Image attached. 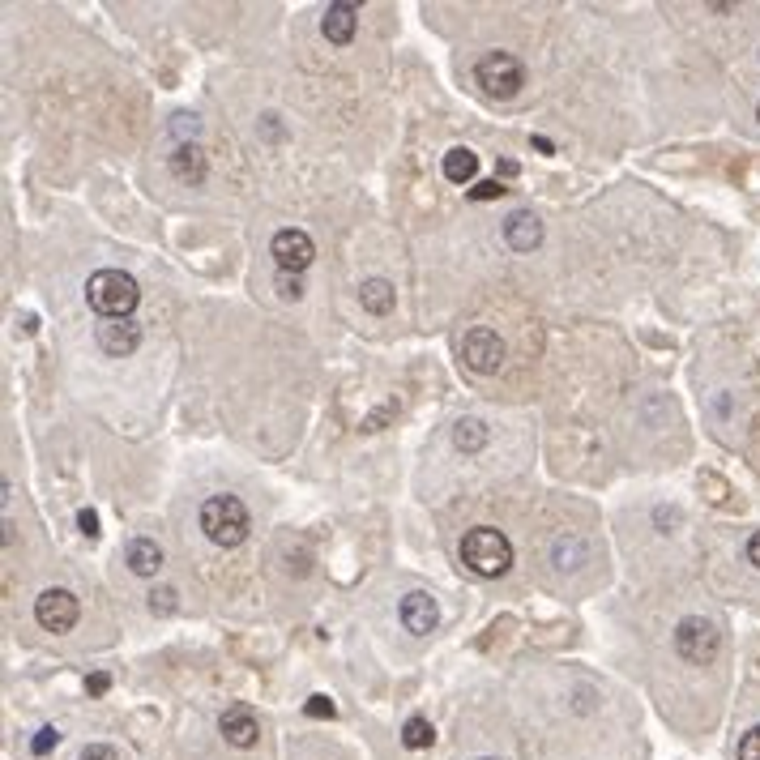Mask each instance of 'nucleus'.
I'll list each match as a JSON object with an SVG mask.
<instances>
[{
	"label": "nucleus",
	"instance_id": "nucleus-1",
	"mask_svg": "<svg viewBox=\"0 0 760 760\" xmlns=\"http://www.w3.org/2000/svg\"><path fill=\"white\" fill-rule=\"evenodd\" d=\"M141 299V287L133 274H124V269H94V274L86 278V304L103 316V321H124V316H133Z\"/></svg>",
	"mask_w": 760,
	"mask_h": 760
},
{
	"label": "nucleus",
	"instance_id": "nucleus-2",
	"mask_svg": "<svg viewBox=\"0 0 760 760\" xmlns=\"http://www.w3.org/2000/svg\"><path fill=\"white\" fill-rule=\"evenodd\" d=\"M462 564L474 577H504L513 568V543L496 526H474L462 538Z\"/></svg>",
	"mask_w": 760,
	"mask_h": 760
},
{
	"label": "nucleus",
	"instance_id": "nucleus-3",
	"mask_svg": "<svg viewBox=\"0 0 760 760\" xmlns=\"http://www.w3.org/2000/svg\"><path fill=\"white\" fill-rule=\"evenodd\" d=\"M201 530L214 547H240L252 530L244 500L240 496H210L201 504Z\"/></svg>",
	"mask_w": 760,
	"mask_h": 760
},
{
	"label": "nucleus",
	"instance_id": "nucleus-4",
	"mask_svg": "<svg viewBox=\"0 0 760 760\" xmlns=\"http://www.w3.org/2000/svg\"><path fill=\"white\" fill-rule=\"evenodd\" d=\"M722 649V632L714 620H705V615H684V620L675 624V654L692 662V667H709V662L718 658Z\"/></svg>",
	"mask_w": 760,
	"mask_h": 760
},
{
	"label": "nucleus",
	"instance_id": "nucleus-5",
	"mask_svg": "<svg viewBox=\"0 0 760 760\" xmlns=\"http://www.w3.org/2000/svg\"><path fill=\"white\" fill-rule=\"evenodd\" d=\"M474 82H479L492 99H517L521 86H526V69L513 52H487L479 65H474Z\"/></svg>",
	"mask_w": 760,
	"mask_h": 760
},
{
	"label": "nucleus",
	"instance_id": "nucleus-6",
	"mask_svg": "<svg viewBox=\"0 0 760 760\" xmlns=\"http://www.w3.org/2000/svg\"><path fill=\"white\" fill-rule=\"evenodd\" d=\"M35 620L43 632H73V624L82 620V603L65 585H52V590H43L35 598Z\"/></svg>",
	"mask_w": 760,
	"mask_h": 760
},
{
	"label": "nucleus",
	"instance_id": "nucleus-7",
	"mask_svg": "<svg viewBox=\"0 0 760 760\" xmlns=\"http://www.w3.org/2000/svg\"><path fill=\"white\" fill-rule=\"evenodd\" d=\"M462 359H466V368L470 372H479V376H492L504 368V342L496 329H487V325H474L466 329V338H462Z\"/></svg>",
	"mask_w": 760,
	"mask_h": 760
},
{
	"label": "nucleus",
	"instance_id": "nucleus-8",
	"mask_svg": "<svg viewBox=\"0 0 760 760\" xmlns=\"http://www.w3.org/2000/svg\"><path fill=\"white\" fill-rule=\"evenodd\" d=\"M269 252H274L282 274H304V269L312 265V257H316V244H312L308 231L282 227V231H274V240H269Z\"/></svg>",
	"mask_w": 760,
	"mask_h": 760
},
{
	"label": "nucleus",
	"instance_id": "nucleus-9",
	"mask_svg": "<svg viewBox=\"0 0 760 760\" xmlns=\"http://www.w3.org/2000/svg\"><path fill=\"white\" fill-rule=\"evenodd\" d=\"M398 615H402L406 632H415V637H427V632H436V624H440V607H436V598H432V594H423V590L406 594Z\"/></svg>",
	"mask_w": 760,
	"mask_h": 760
},
{
	"label": "nucleus",
	"instance_id": "nucleus-10",
	"mask_svg": "<svg viewBox=\"0 0 760 760\" xmlns=\"http://www.w3.org/2000/svg\"><path fill=\"white\" fill-rule=\"evenodd\" d=\"M218 731H223V739L231 748H252V743L261 739V722L248 705H231L223 714V722H218Z\"/></svg>",
	"mask_w": 760,
	"mask_h": 760
},
{
	"label": "nucleus",
	"instance_id": "nucleus-11",
	"mask_svg": "<svg viewBox=\"0 0 760 760\" xmlns=\"http://www.w3.org/2000/svg\"><path fill=\"white\" fill-rule=\"evenodd\" d=\"M99 346L107 355H133L141 346V325L133 321V316H124V321H103L99 325Z\"/></svg>",
	"mask_w": 760,
	"mask_h": 760
},
{
	"label": "nucleus",
	"instance_id": "nucleus-12",
	"mask_svg": "<svg viewBox=\"0 0 760 760\" xmlns=\"http://www.w3.org/2000/svg\"><path fill=\"white\" fill-rule=\"evenodd\" d=\"M321 30H325V39H329V43L346 47V43L355 39V30H359V9L351 5V0H338V5H329V9H325Z\"/></svg>",
	"mask_w": 760,
	"mask_h": 760
},
{
	"label": "nucleus",
	"instance_id": "nucleus-13",
	"mask_svg": "<svg viewBox=\"0 0 760 760\" xmlns=\"http://www.w3.org/2000/svg\"><path fill=\"white\" fill-rule=\"evenodd\" d=\"M504 240H509L513 252H534L543 244V223H538L530 210H517V214L504 218Z\"/></svg>",
	"mask_w": 760,
	"mask_h": 760
},
{
	"label": "nucleus",
	"instance_id": "nucleus-14",
	"mask_svg": "<svg viewBox=\"0 0 760 760\" xmlns=\"http://www.w3.org/2000/svg\"><path fill=\"white\" fill-rule=\"evenodd\" d=\"M124 564H129L137 577H158V568H163V547H158L154 538H133L129 551H124Z\"/></svg>",
	"mask_w": 760,
	"mask_h": 760
},
{
	"label": "nucleus",
	"instance_id": "nucleus-15",
	"mask_svg": "<svg viewBox=\"0 0 760 760\" xmlns=\"http://www.w3.org/2000/svg\"><path fill=\"white\" fill-rule=\"evenodd\" d=\"M393 299H398V295H393V282L389 278H368L359 287V308L372 312V316H389L393 312Z\"/></svg>",
	"mask_w": 760,
	"mask_h": 760
},
{
	"label": "nucleus",
	"instance_id": "nucleus-16",
	"mask_svg": "<svg viewBox=\"0 0 760 760\" xmlns=\"http://www.w3.org/2000/svg\"><path fill=\"white\" fill-rule=\"evenodd\" d=\"M474 176H479V154L466 150V146H453V150L445 154V180L466 188Z\"/></svg>",
	"mask_w": 760,
	"mask_h": 760
},
{
	"label": "nucleus",
	"instance_id": "nucleus-17",
	"mask_svg": "<svg viewBox=\"0 0 760 760\" xmlns=\"http://www.w3.org/2000/svg\"><path fill=\"white\" fill-rule=\"evenodd\" d=\"M171 171H176V180L201 184L205 180V154H201V146H176V154H171Z\"/></svg>",
	"mask_w": 760,
	"mask_h": 760
},
{
	"label": "nucleus",
	"instance_id": "nucleus-18",
	"mask_svg": "<svg viewBox=\"0 0 760 760\" xmlns=\"http://www.w3.org/2000/svg\"><path fill=\"white\" fill-rule=\"evenodd\" d=\"M487 436H492V432H487L483 419H462V423L453 427V445L462 449V453H479L487 445Z\"/></svg>",
	"mask_w": 760,
	"mask_h": 760
},
{
	"label": "nucleus",
	"instance_id": "nucleus-19",
	"mask_svg": "<svg viewBox=\"0 0 760 760\" xmlns=\"http://www.w3.org/2000/svg\"><path fill=\"white\" fill-rule=\"evenodd\" d=\"M402 743L410 752H423V748H432L436 743V731H432V722L427 718H410L406 726H402Z\"/></svg>",
	"mask_w": 760,
	"mask_h": 760
},
{
	"label": "nucleus",
	"instance_id": "nucleus-20",
	"mask_svg": "<svg viewBox=\"0 0 760 760\" xmlns=\"http://www.w3.org/2000/svg\"><path fill=\"white\" fill-rule=\"evenodd\" d=\"M150 611L154 615H171V611H176V590H171V585H158V590H150Z\"/></svg>",
	"mask_w": 760,
	"mask_h": 760
},
{
	"label": "nucleus",
	"instance_id": "nucleus-21",
	"mask_svg": "<svg viewBox=\"0 0 760 760\" xmlns=\"http://www.w3.org/2000/svg\"><path fill=\"white\" fill-rule=\"evenodd\" d=\"M56 748H60V731H56V726H43V731L30 739V752H35V756H47V752H56Z\"/></svg>",
	"mask_w": 760,
	"mask_h": 760
},
{
	"label": "nucleus",
	"instance_id": "nucleus-22",
	"mask_svg": "<svg viewBox=\"0 0 760 760\" xmlns=\"http://www.w3.org/2000/svg\"><path fill=\"white\" fill-rule=\"evenodd\" d=\"M304 714H308V718H334V714H338V705L329 701V696H321V692H316V696H308Z\"/></svg>",
	"mask_w": 760,
	"mask_h": 760
},
{
	"label": "nucleus",
	"instance_id": "nucleus-23",
	"mask_svg": "<svg viewBox=\"0 0 760 760\" xmlns=\"http://www.w3.org/2000/svg\"><path fill=\"white\" fill-rule=\"evenodd\" d=\"M504 193H509V188H504V180H479V184L470 188L474 201H496V197H504Z\"/></svg>",
	"mask_w": 760,
	"mask_h": 760
},
{
	"label": "nucleus",
	"instance_id": "nucleus-24",
	"mask_svg": "<svg viewBox=\"0 0 760 760\" xmlns=\"http://www.w3.org/2000/svg\"><path fill=\"white\" fill-rule=\"evenodd\" d=\"M739 760H760V726H752V731L739 739Z\"/></svg>",
	"mask_w": 760,
	"mask_h": 760
},
{
	"label": "nucleus",
	"instance_id": "nucleus-25",
	"mask_svg": "<svg viewBox=\"0 0 760 760\" xmlns=\"http://www.w3.org/2000/svg\"><path fill=\"white\" fill-rule=\"evenodd\" d=\"M82 760H120V756H116V748H112V743H86Z\"/></svg>",
	"mask_w": 760,
	"mask_h": 760
},
{
	"label": "nucleus",
	"instance_id": "nucleus-26",
	"mask_svg": "<svg viewBox=\"0 0 760 760\" xmlns=\"http://www.w3.org/2000/svg\"><path fill=\"white\" fill-rule=\"evenodd\" d=\"M278 291H282V299H299V295H304V287H299V274H278Z\"/></svg>",
	"mask_w": 760,
	"mask_h": 760
},
{
	"label": "nucleus",
	"instance_id": "nucleus-27",
	"mask_svg": "<svg viewBox=\"0 0 760 760\" xmlns=\"http://www.w3.org/2000/svg\"><path fill=\"white\" fill-rule=\"evenodd\" d=\"M77 526H82L86 538H99V513H94V509H82V513H77Z\"/></svg>",
	"mask_w": 760,
	"mask_h": 760
},
{
	"label": "nucleus",
	"instance_id": "nucleus-28",
	"mask_svg": "<svg viewBox=\"0 0 760 760\" xmlns=\"http://www.w3.org/2000/svg\"><path fill=\"white\" fill-rule=\"evenodd\" d=\"M107 688H112V675H107V671H94V675L86 679V692H90V696H103Z\"/></svg>",
	"mask_w": 760,
	"mask_h": 760
},
{
	"label": "nucleus",
	"instance_id": "nucleus-29",
	"mask_svg": "<svg viewBox=\"0 0 760 760\" xmlns=\"http://www.w3.org/2000/svg\"><path fill=\"white\" fill-rule=\"evenodd\" d=\"M748 560H752V564L760 568V530H756V534L748 538Z\"/></svg>",
	"mask_w": 760,
	"mask_h": 760
},
{
	"label": "nucleus",
	"instance_id": "nucleus-30",
	"mask_svg": "<svg viewBox=\"0 0 760 760\" xmlns=\"http://www.w3.org/2000/svg\"><path fill=\"white\" fill-rule=\"evenodd\" d=\"M756 120H760V107H756Z\"/></svg>",
	"mask_w": 760,
	"mask_h": 760
}]
</instances>
